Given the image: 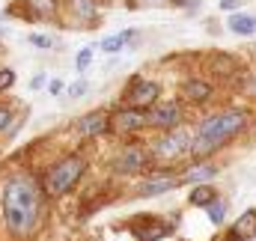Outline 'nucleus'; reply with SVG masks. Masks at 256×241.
I'll return each instance as SVG.
<instances>
[{
    "label": "nucleus",
    "instance_id": "1",
    "mask_svg": "<svg viewBox=\"0 0 256 241\" xmlns=\"http://www.w3.org/2000/svg\"><path fill=\"white\" fill-rule=\"evenodd\" d=\"M3 220H6V230L18 238H27L33 236V230L39 226V214H42V190L36 179L30 176H12V179L3 184Z\"/></svg>",
    "mask_w": 256,
    "mask_h": 241
},
{
    "label": "nucleus",
    "instance_id": "2",
    "mask_svg": "<svg viewBox=\"0 0 256 241\" xmlns=\"http://www.w3.org/2000/svg\"><path fill=\"white\" fill-rule=\"evenodd\" d=\"M244 125H248V114H244V110H220V114H214V116L202 120V122H200L196 137H194L191 152L196 155V158H200V155L214 152L218 146H224L226 140H232Z\"/></svg>",
    "mask_w": 256,
    "mask_h": 241
},
{
    "label": "nucleus",
    "instance_id": "3",
    "mask_svg": "<svg viewBox=\"0 0 256 241\" xmlns=\"http://www.w3.org/2000/svg\"><path fill=\"white\" fill-rule=\"evenodd\" d=\"M84 167L86 164H84L80 155H68L63 161H57L45 173V190H48V196H63V194H68L78 184V179L84 176Z\"/></svg>",
    "mask_w": 256,
    "mask_h": 241
},
{
    "label": "nucleus",
    "instance_id": "4",
    "mask_svg": "<svg viewBox=\"0 0 256 241\" xmlns=\"http://www.w3.org/2000/svg\"><path fill=\"white\" fill-rule=\"evenodd\" d=\"M194 146V137L188 128H173V131H167L158 143H155V155L158 158H182L185 152H191Z\"/></svg>",
    "mask_w": 256,
    "mask_h": 241
},
{
    "label": "nucleus",
    "instance_id": "5",
    "mask_svg": "<svg viewBox=\"0 0 256 241\" xmlns=\"http://www.w3.org/2000/svg\"><path fill=\"white\" fill-rule=\"evenodd\" d=\"M158 98V84L155 80H143V78H134L131 86L126 90V102L137 110V108H149L152 102Z\"/></svg>",
    "mask_w": 256,
    "mask_h": 241
},
{
    "label": "nucleus",
    "instance_id": "6",
    "mask_svg": "<svg viewBox=\"0 0 256 241\" xmlns=\"http://www.w3.org/2000/svg\"><path fill=\"white\" fill-rule=\"evenodd\" d=\"M146 164H149L146 149H140V146H126V149L116 155V161H114V173H140Z\"/></svg>",
    "mask_w": 256,
    "mask_h": 241
},
{
    "label": "nucleus",
    "instance_id": "7",
    "mask_svg": "<svg viewBox=\"0 0 256 241\" xmlns=\"http://www.w3.org/2000/svg\"><path fill=\"white\" fill-rule=\"evenodd\" d=\"M179 120H182V110H179L176 102H158L149 114V122L155 128H164V131H173L179 125Z\"/></svg>",
    "mask_w": 256,
    "mask_h": 241
},
{
    "label": "nucleus",
    "instance_id": "8",
    "mask_svg": "<svg viewBox=\"0 0 256 241\" xmlns=\"http://www.w3.org/2000/svg\"><path fill=\"white\" fill-rule=\"evenodd\" d=\"M146 122H149V116L143 110H134V108H122V110H116L110 116V125L116 131H140Z\"/></svg>",
    "mask_w": 256,
    "mask_h": 241
},
{
    "label": "nucleus",
    "instance_id": "9",
    "mask_svg": "<svg viewBox=\"0 0 256 241\" xmlns=\"http://www.w3.org/2000/svg\"><path fill=\"white\" fill-rule=\"evenodd\" d=\"M108 125H110V116L102 114V110H92V114H86V116H80V120L74 122V128H78L80 137H96V134H102Z\"/></svg>",
    "mask_w": 256,
    "mask_h": 241
},
{
    "label": "nucleus",
    "instance_id": "10",
    "mask_svg": "<svg viewBox=\"0 0 256 241\" xmlns=\"http://www.w3.org/2000/svg\"><path fill=\"white\" fill-rule=\"evenodd\" d=\"M250 238H256V208H250L248 214H242V218L232 224L230 236L224 241H250Z\"/></svg>",
    "mask_w": 256,
    "mask_h": 241
},
{
    "label": "nucleus",
    "instance_id": "11",
    "mask_svg": "<svg viewBox=\"0 0 256 241\" xmlns=\"http://www.w3.org/2000/svg\"><path fill=\"white\" fill-rule=\"evenodd\" d=\"M146 224H149L146 230H140V226H131V232H134L140 241H158V238H164V236L170 232V226H167V224H161L158 218H146Z\"/></svg>",
    "mask_w": 256,
    "mask_h": 241
},
{
    "label": "nucleus",
    "instance_id": "12",
    "mask_svg": "<svg viewBox=\"0 0 256 241\" xmlns=\"http://www.w3.org/2000/svg\"><path fill=\"white\" fill-rule=\"evenodd\" d=\"M176 184H179V179H170V176H164V179H149L137 188V194H140V196H158V194L173 190Z\"/></svg>",
    "mask_w": 256,
    "mask_h": 241
},
{
    "label": "nucleus",
    "instance_id": "13",
    "mask_svg": "<svg viewBox=\"0 0 256 241\" xmlns=\"http://www.w3.org/2000/svg\"><path fill=\"white\" fill-rule=\"evenodd\" d=\"M214 176H218V167H214V164H196V167H191L179 182H188V184H206V182L214 179Z\"/></svg>",
    "mask_w": 256,
    "mask_h": 241
},
{
    "label": "nucleus",
    "instance_id": "14",
    "mask_svg": "<svg viewBox=\"0 0 256 241\" xmlns=\"http://www.w3.org/2000/svg\"><path fill=\"white\" fill-rule=\"evenodd\" d=\"M208 96H212V86H208L206 80H200V78L185 80V98H188V102H206Z\"/></svg>",
    "mask_w": 256,
    "mask_h": 241
},
{
    "label": "nucleus",
    "instance_id": "15",
    "mask_svg": "<svg viewBox=\"0 0 256 241\" xmlns=\"http://www.w3.org/2000/svg\"><path fill=\"white\" fill-rule=\"evenodd\" d=\"M214 200H218V194H214L208 184H196V188L191 190V196H188V202H191V206H196V208H208Z\"/></svg>",
    "mask_w": 256,
    "mask_h": 241
},
{
    "label": "nucleus",
    "instance_id": "16",
    "mask_svg": "<svg viewBox=\"0 0 256 241\" xmlns=\"http://www.w3.org/2000/svg\"><path fill=\"white\" fill-rule=\"evenodd\" d=\"M230 30H236V33H242V36H250L256 30V18L254 15H232V18H230Z\"/></svg>",
    "mask_w": 256,
    "mask_h": 241
},
{
    "label": "nucleus",
    "instance_id": "17",
    "mask_svg": "<svg viewBox=\"0 0 256 241\" xmlns=\"http://www.w3.org/2000/svg\"><path fill=\"white\" fill-rule=\"evenodd\" d=\"M128 39H134V30H126V33H120V36H108V39L102 42V48H104V54H116Z\"/></svg>",
    "mask_w": 256,
    "mask_h": 241
},
{
    "label": "nucleus",
    "instance_id": "18",
    "mask_svg": "<svg viewBox=\"0 0 256 241\" xmlns=\"http://www.w3.org/2000/svg\"><path fill=\"white\" fill-rule=\"evenodd\" d=\"M208 220H212V224H224V220H226V202H224L220 196L208 206Z\"/></svg>",
    "mask_w": 256,
    "mask_h": 241
},
{
    "label": "nucleus",
    "instance_id": "19",
    "mask_svg": "<svg viewBox=\"0 0 256 241\" xmlns=\"http://www.w3.org/2000/svg\"><path fill=\"white\" fill-rule=\"evenodd\" d=\"M90 62H92V48H84V51L74 57V66H78V72H84Z\"/></svg>",
    "mask_w": 256,
    "mask_h": 241
},
{
    "label": "nucleus",
    "instance_id": "20",
    "mask_svg": "<svg viewBox=\"0 0 256 241\" xmlns=\"http://www.w3.org/2000/svg\"><path fill=\"white\" fill-rule=\"evenodd\" d=\"M12 84H15V72H12V68H0V92L9 90Z\"/></svg>",
    "mask_w": 256,
    "mask_h": 241
},
{
    "label": "nucleus",
    "instance_id": "21",
    "mask_svg": "<svg viewBox=\"0 0 256 241\" xmlns=\"http://www.w3.org/2000/svg\"><path fill=\"white\" fill-rule=\"evenodd\" d=\"M12 125V110L9 108H0V131H6Z\"/></svg>",
    "mask_w": 256,
    "mask_h": 241
},
{
    "label": "nucleus",
    "instance_id": "22",
    "mask_svg": "<svg viewBox=\"0 0 256 241\" xmlns=\"http://www.w3.org/2000/svg\"><path fill=\"white\" fill-rule=\"evenodd\" d=\"M74 9L84 15H92V0H74Z\"/></svg>",
    "mask_w": 256,
    "mask_h": 241
},
{
    "label": "nucleus",
    "instance_id": "23",
    "mask_svg": "<svg viewBox=\"0 0 256 241\" xmlns=\"http://www.w3.org/2000/svg\"><path fill=\"white\" fill-rule=\"evenodd\" d=\"M238 6H242V0H220V9L224 12H236Z\"/></svg>",
    "mask_w": 256,
    "mask_h": 241
},
{
    "label": "nucleus",
    "instance_id": "24",
    "mask_svg": "<svg viewBox=\"0 0 256 241\" xmlns=\"http://www.w3.org/2000/svg\"><path fill=\"white\" fill-rule=\"evenodd\" d=\"M80 92H86V84H84V80H78V84H72V90H68V96L74 98V96H80Z\"/></svg>",
    "mask_w": 256,
    "mask_h": 241
},
{
    "label": "nucleus",
    "instance_id": "25",
    "mask_svg": "<svg viewBox=\"0 0 256 241\" xmlns=\"http://www.w3.org/2000/svg\"><path fill=\"white\" fill-rule=\"evenodd\" d=\"M30 42H33V45H39V48H48V45H51L45 36H30Z\"/></svg>",
    "mask_w": 256,
    "mask_h": 241
},
{
    "label": "nucleus",
    "instance_id": "26",
    "mask_svg": "<svg viewBox=\"0 0 256 241\" xmlns=\"http://www.w3.org/2000/svg\"><path fill=\"white\" fill-rule=\"evenodd\" d=\"M42 84H45V74H36V78H33V80H30V86H33V90H39V86H42Z\"/></svg>",
    "mask_w": 256,
    "mask_h": 241
},
{
    "label": "nucleus",
    "instance_id": "27",
    "mask_svg": "<svg viewBox=\"0 0 256 241\" xmlns=\"http://www.w3.org/2000/svg\"><path fill=\"white\" fill-rule=\"evenodd\" d=\"M60 90H63V80H51V92H54V96H57V92H60Z\"/></svg>",
    "mask_w": 256,
    "mask_h": 241
}]
</instances>
